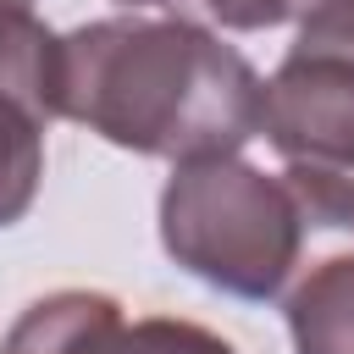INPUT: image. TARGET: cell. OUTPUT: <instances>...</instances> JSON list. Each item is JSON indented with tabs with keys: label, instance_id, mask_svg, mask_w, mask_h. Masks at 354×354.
<instances>
[{
	"label": "cell",
	"instance_id": "cell-1",
	"mask_svg": "<svg viewBox=\"0 0 354 354\" xmlns=\"http://www.w3.org/2000/svg\"><path fill=\"white\" fill-rule=\"evenodd\" d=\"M260 72L188 17L127 11L55 39V111L171 166L260 138Z\"/></svg>",
	"mask_w": 354,
	"mask_h": 354
},
{
	"label": "cell",
	"instance_id": "cell-2",
	"mask_svg": "<svg viewBox=\"0 0 354 354\" xmlns=\"http://www.w3.org/2000/svg\"><path fill=\"white\" fill-rule=\"evenodd\" d=\"M160 243L205 288L266 304L299 260V199L282 171L243 155L177 160L160 188Z\"/></svg>",
	"mask_w": 354,
	"mask_h": 354
},
{
	"label": "cell",
	"instance_id": "cell-3",
	"mask_svg": "<svg viewBox=\"0 0 354 354\" xmlns=\"http://www.w3.org/2000/svg\"><path fill=\"white\" fill-rule=\"evenodd\" d=\"M282 177L299 199V260L277 293L293 354H354V177L326 166Z\"/></svg>",
	"mask_w": 354,
	"mask_h": 354
},
{
	"label": "cell",
	"instance_id": "cell-4",
	"mask_svg": "<svg viewBox=\"0 0 354 354\" xmlns=\"http://www.w3.org/2000/svg\"><path fill=\"white\" fill-rule=\"evenodd\" d=\"M260 138L288 166L354 171V55L326 44H299L266 77Z\"/></svg>",
	"mask_w": 354,
	"mask_h": 354
},
{
	"label": "cell",
	"instance_id": "cell-5",
	"mask_svg": "<svg viewBox=\"0 0 354 354\" xmlns=\"http://www.w3.org/2000/svg\"><path fill=\"white\" fill-rule=\"evenodd\" d=\"M55 39L28 6H0V227L22 221L44 183L55 111Z\"/></svg>",
	"mask_w": 354,
	"mask_h": 354
},
{
	"label": "cell",
	"instance_id": "cell-6",
	"mask_svg": "<svg viewBox=\"0 0 354 354\" xmlns=\"http://www.w3.org/2000/svg\"><path fill=\"white\" fill-rule=\"evenodd\" d=\"M122 332V304L100 288H55L33 299L0 337V354H105Z\"/></svg>",
	"mask_w": 354,
	"mask_h": 354
},
{
	"label": "cell",
	"instance_id": "cell-7",
	"mask_svg": "<svg viewBox=\"0 0 354 354\" xmlns=\"http://www.w3.org/2000/svg\"><path fill=\"white\" fill-rule=\"evenodd\" d=\"M105 354H238L221 332L183 321V315H144V321H122V332L111 337Z\"/></svg>",
	"mask_w": 354,
	"mask_h": 354
},
{
	"label": "cell",
	"instance_id": "cell-8",
	"mask_svg": "<svg viewBox=\"0 0 354 354\" xmlns=\"http://www.w3.org/2000/svg\"><path fill=\"white\" fill-rule=\"evenodd\" d=\"M122 6H133V11L138 6H188L205 22L232 28V33H260V28L293 22V0H122Z\"/></svg>",
	"mask_w": 354,
	"mask_h": 354
},
{
	"label": "cell",
	"instance_id": "cell-9",
	"mask_svg": "<svg viewBox=\"0 0 354 354\" xmlns=\"http://www.w3.org/2000/svg\"><path fill=\"white\" fill-rule=\"evenodd\" d=\"M299 44H326L354 55V0H293Z\"/></svg>",
	"mask_w": 354,
	"mask_h": 354
},
{
	"label": "cell",
	"instance_id": "cell-10",
	"mask_svg": "<svg viewBox=\"0 0 354 354\" xmlns=\"http://www.w3.org/2000/svg\"><path fill=\"white\" fill-rule=\"evenodd\" d=\"M0 6H28V0H0Z\"/></svg>",
	"mask_w": 354,
	"mask_h": 354
}]
</instances>
